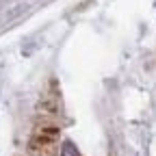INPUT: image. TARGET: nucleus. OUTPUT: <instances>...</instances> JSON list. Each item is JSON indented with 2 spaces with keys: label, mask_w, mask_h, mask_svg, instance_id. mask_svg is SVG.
I'll list each match as a JSON object with an SVG mask.
<instances>
[{
  "label": "nucleus",
  "mask_w": 156,
  "mask_h": 156,
  "mask_svg": "<svg viewBox=\"0 0 156 156\" xmlns=\"http://www.w3.org/2000/svg\"><path fill=\"white\" fill-rule=\"evenodd\" d=\"M61 156H80V152L76 150V145H74L72 141H65V143L61 145Z\"/></svg>",
  "instance_id": "f257e3e1"
}]
</instances>
